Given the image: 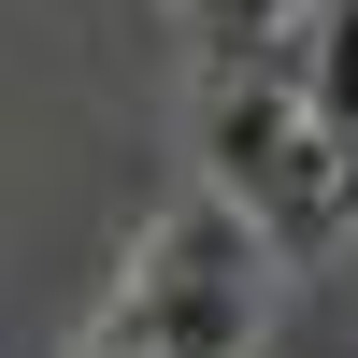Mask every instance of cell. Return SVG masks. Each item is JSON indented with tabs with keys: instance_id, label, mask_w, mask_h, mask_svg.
Returning <instances> with one entry per match:
<instances>
[{
	"instance_id": "obj_1",
	"label": "cell",
	"mask_w": 358,
	"mask_h": 358,
	"mask_svg": "<svg viewBox=\"0 0 358 358\" xmlns=\"http://www.w3.org/2000/svg\"><path fill=\"white\" fill-rule=\"evenodd\" d=\"M258 301H273V244H258L244 201L201 187V201H172V215L143 229L101 344H129V358H244L258 344Z\"/></svg>"
},
{
	"instance_id": "obj_2",
	"label": "cell",
	"mask_w": 358,
	"mask_h": 358,
	"mask_svg": "<svg viewBox=\"0 0 358 358\" xmlns=\"http://www.w3.org/2000/svg\"><path fill=\"white\" fill-rule=\"evenodd\" d=\"M201 158H215V201H244L258 244H315V229L344 215V158L330 129H315L301 72H215V101H201Z\"/></svg>"
},
{
	"instance_id": "obj_3",
	"label": "cell",
	"mask_w": 358,
	"mask_h": 358,
	"mask_svg": "<svg viewBox=\"0 0 358 358\" xmlns=\"http://www.w3.org/2000/svg\"><path fill=\"white\" fill-rule=\"evenodd\" d=\"M258 15H273V29H287V43H301V15H315V0H258Z\"/></svg>"
},
{
	"instance_id": "obj_4",
	"label": "cell",
	"mask_w": 358,
	"mask_h": 358,
	"mask_svg": "<svg viewBox=\"0 0 358 358\" xmlns=\"http://www.w3.org/2000/svg\"><path fill=\"white\" fill-rule=\"evenodd\" d=\"M86 358H129V344H86Z\"/></svg>"
}]
</instances>
